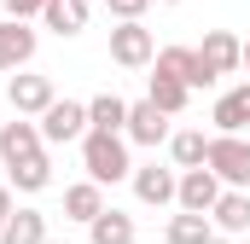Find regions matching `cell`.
Here are the masks:
<instances>
[{"instance_id": "cell-9", "label": "cell", "mask_w": 250, "mask_h": 244, "mask_svg": "<svg viewBox=\"0 0 250 244\" xmlns=\"http://www.w3.org/2000/svg\"><path fill=\"white\" fill-rule=\"evenodd\" d=\"M134 145H163L169 140V117L151 105V99H140V105H128V128H123Z\"/></svg>"}, {"instance_id": "cell-27", "label": "cell", "mask_w": 250, "mask_h": 244, "mask_svg": "<svg viewBox=\"0 0 250 244\" xmlns=\"http://www.w3.org/2000/svg\"><path fill=\"white\" fill-rule=\"evenodd\" d=\"M239 70H250V41H245V64H239Z\"/></svg>"}, {"instance_id": "cell-23", "label": "cell", "mask_w": 250, "mask_h": 244, "mask_svg": "<svg viewBox=\"0 0 250 244\" xmlns=\"http://www.w3.org/2000/svg\"><path fill=\"white\" fill-rule=\"evenodd\" d=\"M12 181H18V192H41V186L53 181V163H47V157H35V163L12 169Z\"/></svg>"}, {"instance_id": "cell-19", "label": "cell", "mask_w": 250, "mask_h": 244, "mask_svg": "<svg viewBox=\"0 0 250 244\" xmlns=\"http://www.w3.org/2000/svg\"><path fill=\"white\" fill-rule=\"evenodd\" d=\"M209 215H215V227H221V233H233V239L250 233V198H245V192H221V203H215Z\"/></svg>"}, {"instance_id": "cell-4", "label": "cell", "mask_w": 250, "mask_h": 244, "mask_svg": "<svg viewBox=\"0 0 250 244\" xmlns=\"http://www.w3.org/2000/svg\"><path fill=\"white\" fill-rule=\"evenodd\" d=\"M198 64L209 70V81H221V76H233V70L245 64V41H239L233 29H209L204 47H198Z\"/></svg>"}, {"instance_id": "cell-11", "label": "cell", "mask_w": 250, "mask_h": 244, "mask_svg": "<svg viewBox=\"0 0 250 244\" xmlns=\"http://www.w3.org/2000/svg\"><path fill=\"white\" fill-rule=\"evenodd\" d=\"M35 59V29H23V23H0V70H23V64Z\"/></svg>"}, {"instance_id": "cell-10", "label": "cell", "mask_w": 250, "mask_h": 244, "mask_svg": "<svg viewBox=\"0 0 250 244\" xmlns=\"http://www.w3.org/2000/svg\"><path fill=\"white\" fill-rule=\"evenodd\" d=\"M157 70L175 76V81H187V87H209V70L198 64V47H163L157 53Z\"/></svg>"}, {"instance_id": "cell-15", "label": "cell", "mask_w": 250, "mask_h": 244, "mask_svg": "<svg viewBox=\"0 0 250 244\" xmlns=\"http://www.w3.org/2000/svg\"><path fill=\"white\" fill-rule=\"evenodd\" d=\"M134 192H140V203H169L175 192H181V181H175V169H134Z\"/></svg>"}, {"instance_id": "cell-12", "label": "cell", "mask_w": 250, "mask_h": 244, "mask_svg": "<svg viewBox=\"0 0 250 244\" xmlns=\"http://www.w3.org/2000/svg\"><path fill=\"white\" fill-rule=\"evenodd\" d=\"M87 128H93V134H123L128 128V99H117V93L87 99Z\"/></svg>"}, {"instance_id": "cell-25", "label": "cell", "mask_w": 250, "mask_h": 244, "mask_svg": "<svg viewBox=\"0 0 250 244\" xmlns=\"http://www.w3.org/2000/svg\"><path fill=\"white\" fill-rule=\"evenodd\" d=\"M105 6H111V12H117L123 23H140V12H146L151 0H105Z\"/></svg>"}, {"instance_id": "cell-2", "label": "cell", "mask_w": 250, "mask_h": 244, "mask_svg": "<svg viewBox=\"0 0 250 244\" xmlns=\"http://www.w3.org/2000/svg\"><path fill=\"white\" fill-rule=\"evenodd\" d=\"M204 169H209L215 181H227V186H250V140H239V134H215Z\"/></svg>"}, {"instance_id": "cell-21", "label": "cell", "mask_w": 250, "mask_h": 244, "mask_svg": "<svg viewBox=\"0 0 250 244\" xmlns=\"http://www.w3.org/2000/svg\"><path fill=\"white\" fill-rule=\"evenodd\" d=\"M87 233H93V244H123V239H134V221H128V215H117V209H105Z\"/></svg>"}, {"instance_id": "cell-7", "label": "cell", "mask_w": 250, "mask_h": 244, "mask_svg": "<svg viewBox=\"0 0 250 244\" xmlns=\"http://www.w3.org/2000/svg\"><path fill=\"white\" fill-rule=\"evenodd\" d=\"M35 128H41L47 145H64V140H76V134L87 128V105H76V99H53V111L35 122Z\"/></svg>"}, {"instance_id": "cell-24", "label": "cell", "mask_w": 250, "mask_h": 244, "mask_svg": "<svg viewBox=\"0 0 250 244\" xmlns=\"http://www.w3.org/2000/svg\"><path fill=\"white\" fill-rule=\"evenodd\" d=\"M35 12H47V0H6V18H12V23H23V18H35Z\"/></svg>"}, {"instance_id": "cell-20", "label": "cell", "mask_w": 250, "mask_h": 244, "mask_svg": "<svg viewBox=\"0 0 250 244\" xmlns=\"http://www.w3.org/2000/svg\"><path fill=\"white\" fill-rule=\"evenodd\" d=\"M0 239H6V244H41V239H47V221H41L35 209H18V215L6 221V233H0Z\"/></svg>"}, {"instance_id": "cell-6", "label": "cell", "mask_w": 250, "mask_h": 244, "mask_svg": "<svg viewBox=\"0 0 250 244\" xmlns=\"http://www.w3.org/2000/svg\"><path fill=\"white\" fill-rule=\"evenodd\" d=\"M6 99H12V111H18V117H47L59 93H53V81H47V76H12Z\"/></svg>"}, {"instance_id": "cell-14", "label": "cell", "mask_w": 250, "mask_h": 244, "mask_svg": "<svg viewBox=\"0 0 250 244\" xmlns=\"http://www.w3.org/2000/svg\"><path fill=\"white\" fill-rule=\"evenodd\" d=\"M87 6H93V0H47L41 18H47L53 35H82V29H87Z\"/></svg>"}, {"instance_id": "cell-3", "label": "cell", "mask_w": 250, "mask_h": 244, "mask_svg": "<svg viewBox=\"0 0 250 244\" xmlns=\"http://www.w3.org/2000/svg\"><path fill=\"white\" fill-rule=\"evenodd\" d=\"M35 157H47L41 128H35L29 117L6 122V128H0V163H6V175H12V169H23V163H35Z\"/></svg>"}, {"instance_id": "cell-16", "label": "cell", "mask_w": 250, "mask_h": 244, "mask_svg": "<svg viewBox=\"0 0 250 244\" xmlns=\"http://www.w3.org/2000/svg\"><path fill=\"white\" fill-rule=\"evenodd\" d=\"M169 157H175V169H181V175H187V169H204L209 140H204L198 128H181V134H169Z\"/></svg>"}, {"instance_id": "cell-22", "label": "cell", "mask_w": 250, "mask_h": 244, "mask_svg": "<svg viewBox=\"0 0 250 244\" xmlns=\"http://www.w3.org/2000/svg\"><path fill=\"white\" fill-rule=\"evenodd\" d=\"M209 233H215V227H209L204 215H181V221H169L163 239H169V244H209Z\"/></svg>"}, {"instance_id": "cell-8", "label": "cell", "mask_w": 250, "mask_h": 244, "mask_svg": "<svg viewBox=\"0 0 250 244\" xmlns=\"http://www.w3.org/2000/svg\"><path fill=\"white\" fill-rule=\"evenodd\" d=\"M175 198H181V209H187V215H209V209L221 203V181H215L209 169H187Z\"/></svg>"}, {"instance_id": "cell-5", "label": "cell", "mask_w": 250, "mask_h": 244, "mask_svg": "<svg viewBox=\"0 0 250 244\" xmlns=\"http://www.w3.org/2000/svg\"><path fill=\"white\" fill-rule=\"evenodd\" d=\"M111 59L123 64V70H146V64H157V41H151V29H140V23L111 29Z\"/></svg>"}, {"instance_id": "cell-18", "label": "cell", "mask_w": 250, "mask_h": 244, "mask_svg": "<svg viewBox=\"0 0 250 244\" xmlns=\"http://www.w3.org/2000/svg\"><path fill=\"white\" fill-rule=\"evenodd\" d=\"M64 215H70V221H87V227H93V221L105 215V198H99V186H93V181L70 186V192H64Z\"/></svg>"}, {"instance_id": "cell-1", "label": "cell", "mask_w": 250, "mask_h": 244, "mask_svg": "<svg viewBox=\"0 0 250 244\" xmlns=\"http://www.w3.org/2000/svg\"><path fill=\"white\" fill-rule=\"evenodd\" d=\"M82 163H87V175L93 186H117L134 175V163H128V140L123 134H87L82 140Z\"/></svg>"}, {"instance_id": "cell-26", "label": "cell", "mask_w": 250, "mask_h": 244, "mask_svg": "<svg viewBox=\"0 0 250 244\" xmlns=\"http://www.w3.org/2000/svg\"><path fill=\"white\" fill-rule=\"evenodd\" d=\"M6 221H12V192L0 186V233H6Z\"/></svg>"}, {"instance_id": "cell-17", "label": "cell", "mask_w": 250, "mask_h": 244, "mask_svg": "<svg viewBox=\"0 0 250 244\" xmlns=\"http://www.w3.org/2000/svg\"><path fill=\"white\" fill-rule=\"evenodd\" d=\"M146 99H151V105H157L163 117H181V111H187V99H192V87L157 70V76H151V93H146Z\"/></svg>"}, {"instance_id": "cell-13", "label": "cell", "mask_w": 250, "mask_h": 244, "mask_svg": "<svg viewBox=\"0 0 250 244\" xmlns=\"http://www.w3.org/2000/svg\"><path fill=\"white\" fill-rule=\"evenodd\" d=\"M215 128H221V134L250 128V81H245V87H227V93L215 99Z\"/></svg>"}]
</instances>
